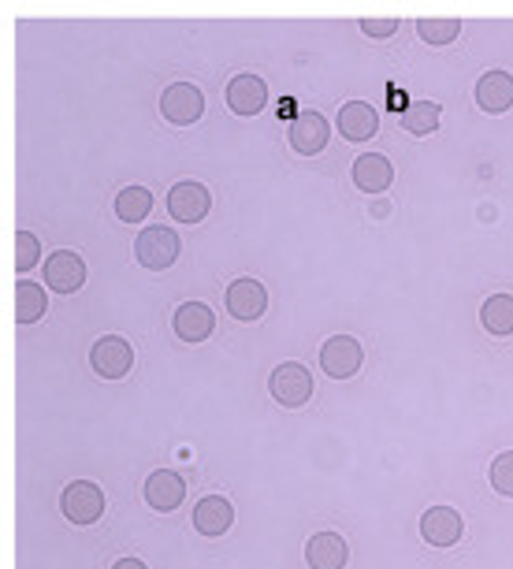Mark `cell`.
<instances>
[{"mask_svg":"<svg viewBox=\"0 0 513 569\" xmlns=\"http://www.w3.org/2000/svg\"><path fill=\"white\" fill-rule=\"evenodd\" d=\"M313 372L298 361H283L275 365L272 376H269V391L272 399L283 406V410H302V406L313 399Z\"/></svg>","mask_w":513,"mask_h":569,"instance_id":"6da1fadb","label":"cell"},{"mask_svg":"<svg viewBox=\"0 0 513 569\" xmlns=\"http://www.w3.org/2000/svg\"><path fill=\"white\" fill-rule=\"evenodd\" d=\"M179 253H183V242H179V234L171 228H164V223L145 228L134 242L138 264L149 268V272H168V268L179 261Z\"/></svg>","mask_w":513,"mask_h":569,"instance_id":"7a4b0ae2","label":"cell"},{"mask_svg":"<svg viewBox=\"0 0 513 569\" xmlns=\"http://www.w3.org/2000/svg\"><path fill=\"white\" fill-rule=\"evenodd\" d=\"M104 507H109V499H104V491L93 480H71L60 491V510L71 525H98Z\"/></svg>","mask_w":513,"mask_h":569,"instance_id":"3957f363","label":"cell"},{"mask_svg":"<svg viewBox=\"0 0 513 569\" xmlns=\"http://www.w3.org/2000/svg\"><path fill=\"white\" fill-rule=\"evenodd\" d=\"M160 116L175 127H190L205 116V93L198 90L194 82H171L164 93H160Z\"/></svg>","mask_w":513,"mask_h":569,"instance_id":"277c9868","label":"cell"},{"mask_svg":"<svg viewBox=\"0 0 513 569\" xmlns=\"http://www.w3.org/2000/svg\"><path fill=\"white\" fill-rule=\"evenodd\" d=\"M90 369L101 380H123L134 369V347L123 336H101L90 350Z\"/></svg>","mask_w":513,"mask_h":569,"instance_id":"5b68a950","label":"cell"},{"mask_svg":"<svg viewBox=\"0 0 513 569\" xmlns=\"http://www.w3.org/2000/svg\"><path fill=\"white\" fill-rule=\"evenodd\" d=\"M365 365V350L354 336H331L324 347H320V369H324L331 380H350V376L361 372Z\"/></svg>","mask_w":513,"mask_h":569,"instance_id":"8992f818","label":"cell"},{"mask_svg":"<svg viewBox=\"0 0 513 569\" xmlns=\"http://www.w3.org/2000/svg\"><path fill=\"white\" fill-rule=\"evenodd\" d=\"M286 142L298 157H320L331 142V123L320 112H298L286 131Z\"/></svg>","mask_w":513,"mask_h":569,"instance_id":"52a82bcc","label":"cell"},{"mask_svg":"<svg viewBox=\"0 0 513 569\" xmlns=\"http://www.w3.org/2000/svg\"><path fill=\"white\" fill-rule=\"evenodd\" d=\"M223 302H228V313L234 320H242V325H253V320H261L264 309H269V291H264L256 279L242 276V279H234V283L228 287Z\"/></svg>","mask_w":513,"mask_h":569,"instance_id":"ba28073f","label":"cell"},{"mask_svg":"<svg viewBox=\"0 0 513 569\" xmlns=\"http://www.w3.org/2000/svg\"><path fill=\"white\" fill-rule=\"evenodd\" d=\"M168 212L175 217L179 223H201L212 212V194L201 182H175L168 190Z\"/></svg>","mask_w":513,"mask_h":569,"instance_id":"9c48e42d","label":"cell"},{"mask_svg":"<svg viewBox=\"0 0 513 569\" xmlns=\"http://www.w3.org/2000/svg\"><path fill=\"white\" fill-rule=\"evenodd\" d=\"M228 109L234 116H256V112H264V104H269V86H264L261 74H253V71H242V74H234V79L228 82Z\"/></svg>","mask_w":513,"mask_h":569,"instance_id":"30bf717a","label":"cell"},{"mask_svg":"<svg viewBox=\"0 0 513 569\" xmlns=\"http://www.w3.org/2000/svg\"><path fill=\"white\" fill-rule=\"evenodd\" d=\"M86 283V261L74 250H57L46 261V287L57 295H74Z\"/></svg>","mask_w":513,"mask_h":569,"instance_id":"8fae6325","label":"cell"},{"mask_svg":"<svg viewBox=\"0 0 513 569\" xmlns=\"http://www.w3.org/2000/svg\"><path fill=\"white\" fill-rule=\"evenodd\" d=\"M183 499H187V480L179 477V472H171V469L149 472V480H145V502H149V510L171 513V510L183 507Z\"/></svg>","mask_w":513,"mask_h":569,"instance_id":"7c38bea8","label":"cell"},{"mask_svg":"<svg viewBox=\"0 0 513 569\" xmlns=\"http://www.w3.org/2000/svg\"><path fill=\"white\" fill-rule=\"evenodd\" d=\"M421 536L432 547H454L465 536V521L454 507H432L421 518Z\"/></svg>","mask_w":513,"mask_h":569,"instance_id":"4fadbf2b","label":"cell"},{"mask_svg":"<svg viewBox=\"0 0 513 569\" xmlns=\"http://www.w3.org/2000/svg\"><path fill=\"white\" fill-rule=\"evenodd\" d=\"M171 328L183 342H205L217 331V313L205 302H183L171 317Z\"/></svg>","mask_w":513,"mask_h":569,"instance_id":"5bb4252c","label":"cell"},{"mask_svg":"<svg viewBox=\"0 0 513 569\" xmlns=\"http://www.w3.org/2000/svg\"><path fill=\"white\" fill-rule=\"evenodd\" d=\"M476 104L480 112L502 116L513 109V74L510 71H487L476 82Z\"/></svg>","mask_w":513,"mask_h":569,"instance_id":"9a60e30c","label":"cell"},{"mask_svg":"<svg viewBox=\"0 0 513 569\" xmlns=\"http://www.w3.org/2000/svg\"><path fill=\"white\" fill-rule=\"evenodd\" d=\"M380 131V112L369 101H346L339 109V134L350 142H369Z\"/></svg>","mask_w":513,"mask_h":569,"instance_id":"2e32d148","label":"cell"},{"mask_svg":"<svg viewBox=\"0 0 513 569\" xmlns=\"http://www.w3.org/2000/svg\"><path fill=\"white\" fill-rule=\"evenodd\" d=\"M305 562L309 569H346L350 547L339 532H316L305 543Z\"/></svg>","mask_w":513,"mask_h":569,"instance_id":"e0dca14e","label":"cell"},{"mask_svg":"<svg viewBox=\"0 0 513 569\" xmlns=\"http://www.w3.org/2000/svg\"><path fill=\"white\" fill-rule=\"evenodd\" d=\"M394 182V164L383 153H361L354 160V187L361 194H383Z\"/></svg>","mask_w":513,"mask_h":569,"instance_id":"ac0fdd59","label":"cell"},{"mask_svg":"<svg viewBox=\"0 0 513 569\" xmlns=\"http://www.w3.org/2000/svg\"><path fill=\"white\" fill-rule=\"evenodd\" d=\"M234 525V507L223 496H205L194 507V529L201 536H209V540H220V536H228Z\"/></svg>","mask_w":513,"mask_h":569,"instance_id":"d6986e66","label":"cell"},{"mask_svg":"<svg viewBox=\"0 0 513 569\" xmlns=\"http://www.w3.org/2000/svg\"><path fill=\"white\" fill-rule=\"evenodd\" d=\"M480 325L499 339L513 336V295H491L487 302L480 306Z\"/></svg>","mask_w":513,"mask_h":569,"instance_id":"ffe728a7","label":"cell"},{"mask_svg":"<svg viewBox=\"0 0 513 569\" xmlns=\"http://www.w3.org/2000/svg\"><path fill=\"white\" fill-rule=\"evenodd\" d=\"M440 120H443V109L435 101H413V104H405V112H402V131L428 138L440 131Z\"/></svg>","mask_w":513,"mask_h":569,"instance_id":"44dd1931","label":"cell"},{"mask_svg":"<svg viewBox=\"0 0 513 569\" xmlns=\"http://www.w3.org/2000/svg\"><path fill=\"white\" fill-rule=\"evenodd\" d=\"M49 309V295L41 291L38 283H30V279H19L16 283V320L19 325H34V320L46 317Z\"/></svg>","mask_w":513,"mask_h":569,"instance_id":"7402d4cb","label":"cell"},{"mask_svg":"<svg viewBox=\"0 0 513 569\" xmlns=\"http://www.w3.org/2000/svg\"><path fill=\"white\" fill-rule=\"evenodd\" d=\"M153 212V194L145 187H123L115 194V217L123 223H142Z\"/></svg>","mask_w":513,"mask_h":569,"instance_id":"603a6c76","label":"cell"},{"mask_svg":"<svg viewBox=\"0 0 513 569\" xmlns=\"http://www.w3.org/2000/svg\"><path fill=\"white\" fill-rule=\"evenodd\" d=\"M416 34H421V41H428V46H451V41L462 38V23H457V19H421Z\"/></svg>","mask_w":513,"mask_h":569,"instance_id":"cb8c5ba5","label":"cell"},{"mask_svg":"<svg viewBox=\"0 0 513 569\" xmlns=\"http://www.w3.org/2000/svg\"><path fill=\"white\" fill-rule=\"evenodd\" d=\"M487 477H491V488H495L502 499H513V450H502V455L491 461Z\"/></svg>","mask_w":513,"mask_h":569,"instance_id":"d4e9b609","label":"cell"},{"mask_svg":"<svg viewBox=\"0 0 513 569\" xmlns=\"http://www.w3.org/2000/svg\"><path fill=\"white\" fill-rule=\"evenodd\" d=\"M41 261V242H38V234H30V231H16V257H12V264H16V272H30Z\"/></svg>","mask_w":513,"mask_h":569,"instance_id":"484cf974","label":"cell"},{"mask_svg":"<svg viewBox=\"0 0 513 569\" xmlns=\"http://www.w3.org/2000/svg\"><path fill=\"white\" fill-rule=\"evenodd\" d=\"M361 34L391 38V34H399V19H361Z\"/></svg>","mask_w":513,"mask_h":569,"instance_id":"4316f807","label":"cell"},{"mask_svg":"<svg viewBox=\"0 0 513 569\" xmlns=\"http://www.w3.org/2000/svg\"><path fill=\"white\" fill-rule=\"evenodd\" d=\"M112 569H149L142 558H120V562H115Z\"/></svg>","mask_w":513,"mask_h":569,"instance_id":"83f0119b","label":"cell"}]
</instances>
